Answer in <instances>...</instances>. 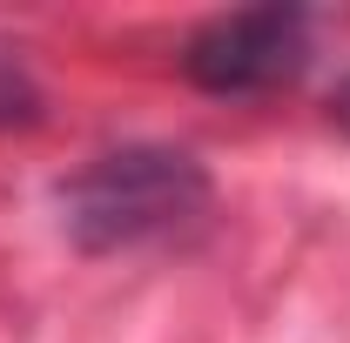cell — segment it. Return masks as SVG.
Masks as SVG:
<instances>
[{
    "label": "cell",
    "instance_id": "cell-1",
    "mask_svg": "<svg viewBox=\"0 0 350 343\" xmlns=\"http://www.w3.org/2000/svg\"><path fill=\"white\" fill-rule=\"evenodd\" d=\"M209 209V175L182 148H108L61 182V222L81 249H135Z\"/></svg>",
    "mask_w": 350,
    "mask_h": 343
},
{
    "label": "cell",
    "instance_id": "cell-2",
    "mask_svg": "<svg viewBox=\"0 0 350 343\" xmlns=\"http://www.w3.org/2000/svg\"><path fill=\"white\" fill-rule=\"evenodd\" d=\"M310 61V20L297 7H236L202 20L182 47V74L202 94H269Z\"/></svg>",
    "mask_w": 350,
    "mask_h": 343
},
{
    "label": "cell",
    "instance_id": "cell-3",
    "mask_svg": "<svg viewBox=\"0 0 350 343\" xmlns=\"http://www.w3.org/2000/svg\"><path fill=\"white\" fill-rule=\"evenodd\" d=\"M330 115H337V128L350 135V74L337 81V94H330Z\"/></svg>",
    "mask_w": 350,
    "mask_h": 343
}]
</instances>
